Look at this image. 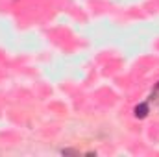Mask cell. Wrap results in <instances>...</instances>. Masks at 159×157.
<instances>
[{"label":"cell","mask_w":159,"mask_h":157,"mask_svg":"<svg viewBox=\"0 0 159 157\" xmlns=\"http://www.w3.org/2000/svg\"><path fill=\"white\" fill-rule=\"evenodd\" d=\"M135 117L137 118H146L148 117V113H150V107H148V104H139L137 107H135Z\"/></svg>","instance_id":"6da1fadb"}]
</instances>
